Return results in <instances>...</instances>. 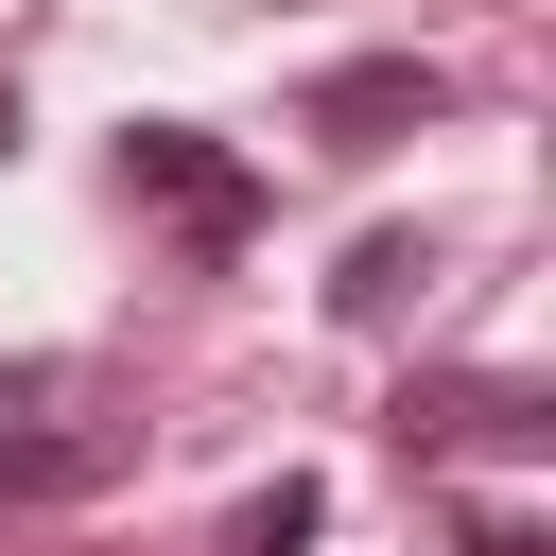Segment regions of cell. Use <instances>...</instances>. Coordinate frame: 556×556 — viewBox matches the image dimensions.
Segmentation results:
<instances>
[{"mask_svg": "<svg viewBox=\"0 0 556 556\" xmlns=\"http://www.w3.org/2000/svg\"><path fill=\"white\" fill-rule=\"evenodd\" d=\"M452 539H469V556H556V539H539V521H521V504H469V521H452Z\"/></svg>", "mask_w": 556, "mask_h": 556, "instance_id": "obj_7", "label": "cell"}, {"mask_svg": "<svg viewBox=\"0 0 556 556\" xmlns=\"http://www.w3.org/2000/svg\"><path fill=\"white\" fill-rule=\"evenodd\" d=\"M313 539H330V486H313V469H278V486L226 521V556H313Z\"/></svg>", "mask_w": 556, "mask_h": 556, "instance_id": "obj_6", "label": "cell"}, {"mask_svg": "<svg viewBox=\"0 0 556 556\" xmlns=\"http://www.w3.org/2000/svg\"><path fill=\"white\" fill-rule=\"evenodd\" d=\"M122 208H156L191 261H226V243L261 226V174H243L208 122H122Z\"/></svg>", "mask_w": 556, "mask_h": 556, "instance_id": "obj_2", "label": "cell"}, {"mask_svg": "<svg viewBox=\"0 0 556 556\" xmlns=\"http://www.w3.org/2000/svg\"><path fill=\"white\" fill-rule=\"evenodd\" d=\"M417 278H434V243H417V226H365V243H348V278H330V313H348V330H382Z\"/></svg>", "mask_w": 556, "mask_h": 556, "instance_id": "obj_5", "label": "cell"}, {"mask_svg": "<svg viewBox=\"0 0 556 556\" xmlns=\"http://www.w3.org/2000/svg\"><path fill=\"white\" fill-rule=\"evenodd\" d=\"M556 400L539 382H400V452H539Z\"/></svg>", "mask_w": 556, "mask_h": 556, "instance_id": "obj_4", "label": "cell"}, {"mask_svg": "<svg viewBox=\"0 0 556 556\" xmlns=\"http://www.w3.org/2000/svg\"><path fill=\"white\" fill-rule=\"evenodd\" d=\"M434 104H452V70H434V52H348V70L313 87V139H330V156H382V139H400V122H434Z\"/></svg>", "mask_w": 556, "mask_h": 556, "instance_id": "obj_3", "label": "cell"}, {"mask_svg": "<svg viewBox=\"0 0 556 556\" xmlns=\"http://www.w3.org/2000/svg\"><path fill=\"white\" fill-rule=\"evenodd\" d=\"M139 469V382H104L87 348H17L0 365V504H104Z\"/></svg>", "mask_w": 556, "mask_h": 556, "instance_id": "obj_1", "label": "cell"}]
</instances>
